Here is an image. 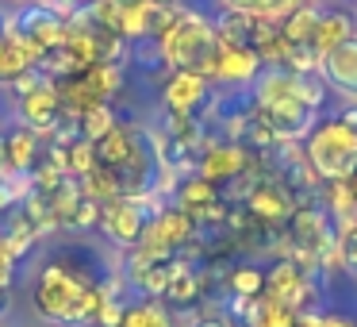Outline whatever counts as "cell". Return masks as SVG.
<instances>
[{
	"instance_id": "cell-4",
	"label": "cell",
	"mask_w": 357,
	"mask_h": 327,
	"mask_svg": "<svg viewBox=\"0 0 357 327\" xmlns=\"http://www.w3.org/2000/svg\"><path fill=\"white\" fill-rule=\"evenodd\" d=\"M165 208V196L150 193V196H116V201L100 204V235L119 250V254H131L142 242L150 219Z\"/></svg>"
},
{
	"instance_id": "cell-14",
	"label": "cell",
	"mask_w": 357,
	"mask_h": 327,
	"mask_svg": "<svg viewBox=\"0 0 357 327\" xmlns=\"http://www.w3.org/2000/svg\"><path fill=\"white\" fill-rule=\"evenodd\" d=\"M354 35H357L354 8L323 4V0H319V20H315V31H311V50L323 58V54H331L334 47H342L346 39H354Z\"/></svg>"
},
{
	"instance_id": "cell-20",
	"label": "cell",
	"mask_w": 357,
	"mask_h": 327,
	"mask_svg": "<svg viewBox=\"0 0 357 327\" xmlns=\"http://www.w3.org/2000/svg\"><path fill=\"white\" fill-rule=\"evenodd\" d=\"M300 0H223V8H234V12H246L254 20H284L288 12L296 8Z\"/></svg>"
},
{
	"instance_id": "cell-10",
	"label": "cell",
	"mask_w": 357,
	"mask_h": 327,
	"mask_svg": "<svg viewBox=\"0 0 357 327\" xmlns=\"http://www.w3.org/2000/svg\"><path fill=\"white\" fill-rule=\"evenodd\" d=\"M211 93H215V85H211L204 73L169 70V73H165V81H162V108L165 112H177V116L204 119V112H208V104H211Z\"/></svg>"
},
{
	"instance_id": "cell-18",
	"label": "cell",
	"mask_w": 357,
	"mask_h": 327,
	"mask_svg": "<svg viewBox=\"0 0 357 327\" xmlns=\"http://www.w3.org/2000/svg\"><path fill=\"white\" fill-rule=\"evenodd\" d=\"M227 296H246V300H257L265 293V270L257 262H234L223 277Z\"/></svg>"
},
{
	"instance_id": "cell-7",
	"label": "cell",
	"mask_w": 357,
	"mask_h": 327,
	"mask_svg": "<svg viewBox=\"0 0 357 327\" xmlns=\"http://www.w3.org/2000/svg\"><path fill=\"white\" fill-rule=\"evenodd\" d=\"M238 204L250 212V219H254V224L269 227V231H280V227L292 219V212H296V196L288 193L284 181L273 177L265 166H261V173L250 181V189L242 193Z\"/></svg>"
},
{
	"instance_id": "cell-22",
	"label": "cell",
	"mask_w": 357,
	"mask_h": 327,
	"mask_svg": "<svg viewBox=\"0 0 357 327\" xmlns=\"http://www.w3.org/2000/svg\"><path fill=\"white\" fill-rule=\"evenodd\" d=\"M62 166H66V173H70V177H85V173L96 166V147H93L89 139H81V135H77V139L66 147Z\"/></svg>"
},
{
	"instance_id": "cell-6",
	"label": "cell",
	"mask_w": 357,
	"mask_h": 327,
	"mask_svg": "<svg viewBox=\"0 0 357 327\" xmlns=\"http://www.w3.org/2000/svg\"><path fill=\"white\" fill-rule=\"evenodd\" d=\"M8 27L35 58L70 39V16H62L47 0H24L16 12H8Z\"/></svg>"
},
{
	"instance_id": "cell-25",
	"label": "cell",
	"mask_w": 357,
	"mask_h": 327,
	"mask_svg": "<svg viewBox=\"0 0 357 327\" xmlns=\"http://www.w3.org/2000/svg\"><path fill=\"white\" fill-rule=\"evenodd\" d=\"M47 4H54V8L62 12V16H73V12H85L89 4H93V0H47Z\"/></svg>"
},
{
	"instance_id": "cell-23",
	"label": "cell",
	"mask_w": 357,
	"mask_h": 327,
	"mask_svg": "<svg viewBox=\"0 0 357 327\" xmlns=\"http://www.w3.org/2000/svg\"><path fill=\"white\" fill-rule=\"evenodd\" d=\"M311 327H357V319H349L346 312H315V319H311Z\"/></svg>"
},
{
	"instance_id": "cell-16",
	"label": "cell",
	"mask_w": 357,
	"mask_h": 327,
	"mask_svg": "<svg viewBox=\"0 0 357 327\" xmlns=\"http://www.w3.org/2000/svg\"><path fill=\"white\" fill-rule=\"evenodd\" d=\"M31 70H35V54L12 35V27H8V35L0 39V89H12Z\"/></svg>"
},
{
	"instance_id": "cell-31",
	"label": "cell",
	"mask_w": 357,
	"mask_h": 327,
	"mask_svg": "<svg viewBox=\"0 0 357 327\" xmlns=\"http://www.w3.org/2000/svg\"><path fill=\"white\" fill-rule=\"evenodd\" d=\"M349 4H357V0H349Z\"/></svg>"
},
{
	"instance_id": "cell-2",
	"label": "cell",
	"mask_w": 357,
	"mask_h": 327,
	"mask_svg": "<svg viewBox=\"0 0 357 327\" xmlns=\"http://www.w3.org/2000/svg\"><path fill=\"white\" fill-rule=\"evenodd\" d=\"M158 54H162L165 70H192V73H204V78L211 81V66H215V58H219L215 24H211L204 12L181 4V8L173 12L169 27L158 35Z\"/></svg>"
},
{
	"instance_id": "cell-26",
	"label": "cell",
	"mask_w": 357,
	"mask_h": 327,
	"mask_svg": "<svg viewBox=\"0 0 357 327\" xmlns=\"http://www.w3.org/2000/svg\"><path fill=\"white\" fill-rule=\"evenodd\" d=\"M188 327H231V324H227L223 316H200V319H192Z\"/></svg>"
},
{
	"instance_id": "cell-28",
	"label": "cell",
	"mask_w": 357,
	"mask_h": 327,
	"mask_svg": "<svg viewBox=\"0 0 357 327\" xmlns=\"http://www.w3.org/2000/svg\"><path fill=\"white\" fill-rule=\"evenodd\" d=\"M4 35H8V12L0 8V39H4Z\"/></svg>"
},
{
	"instance_id": "cell-30",
	"label": "cell",
	"mask_w": 357,
	"mask_h": 327,
	"mask_svg": "<svg viewBox=\"0 0 357 327\" xmlns=\"http://www.w3.org/2000/svg\"><path fill=\"white\" fill-rule=\"evenodd\" d=\"M349 185H354V193H357V170H354V177H349Z\"/></svg>"
},
{
	"instance_id": "cell-11",
	"label": "cell",
	"mask_w": 357,
	"mask_h": 327,
	"mask_svg": "<svg viewBox=\"0 0 357 327\" xmlns=\"http://www.w3.org/2000/svg\"><path fill=\"white\" fill-rule=\"evenodd\" d=\"M254 162H257V158L250 154L242 143H234V139H211L208 147H204L200 162H196V173H200V177H208V181H215V185L223 189V185H234L238 177H246V173L254 170Z\"/></svg>"
},
{
	"instance_id": "cell-12",
	"label": "cell",
	"mask_w": 357,
	"mask_h": 327,
	"mask_svg": "<svg viewBox=\"0 0 357 327\" xmlns=\"http://www.w3.org/2000/svg\"><path fill=\"white\" fill-rule=\"evenodd\" d=\"M0 150H4V173L16 181H27V173L43 158V135H35L27 124H8L0 127Z\"/></svg>"
},
{
	"instance_id": "cell-21",
	"label": "cell",
	"mask_w": 357,
	"mask_h": 327,
	"mask_svg": "<svg viewBox=\"0 0 357 327\" xmlns=\"http://www.w3.org/2000/svg\"><path fill=\"white\" fill-rule=\"evenodd\" d=\"M296 319H300V312L284 308V304L269 300V296H257L250 327H296Z\"/></svg>"
},
{
	"instance_id": "cell-5",
	"label": "cell",
	"mask_w": 357,
	"mask_h": 327,
	"mask_svg": "<svg viewBox=\"0 0 357 327\" xmlns=\"http://www.w3.org/2000/svg\"><path fill=\"white\" fill-rule=\"evenodd\" d=\"M12 101H16V119L27 124L35 135H54L66 124V108H62V93H58L54 81H47L39 70H31L27 78H20L8 89Z\"/></svg>"
},
{
	"instance_id": "cell-29",
	"label": "cell",
	"mask_w": 357,
	"mask_h": 327,
	"mask_svg": "<svg viewBox=\"0 0 357 327\" xmlns=\"http://www.w3.org/2000/svg\"><path fill=\"white\" fill-rule=\"evenodd\" d=\"M150 4H162V8H181V0H150Z\"/></svg>"
},
{
	"instance_id": "cell-1",
	"label": "cell",
	"mask_w": 357,
	"mask_h": 327,
	"mask_svg": "<svg viewBox=\"0 0 357 327\" xmlns=\"http://www.w3.org/2000/svg\"><path fill=\"white\" fill-rule=\"evenodd\" d=\"M31 308L54 327H89L100 312V285L85 281L58 258H47L31 281Z\"/></svg>"
},
{
	"instance_id": "cell-15",
	"label": "cell",
	"mask_w": 357,
	"mask_h": 327,
	"mask_svg": "<svg viewBox=\"0 0 357 327\" xmlns=\"http://www.w3.org/2000/svg\"><path fill=\"white\" fill-rule=\"evenodd\" d=\"M319 73H323L326 89L346 101H357V35L334 47L331 54L319 58Z\"/></svg>"
},
{
	"instance_id": "cell-27",
	"label": "cell",
	"mask_w": 357,
	"mask_h": 327,
	"mask_svg": "<svg viewBox=\"0 0 357 327\" xmlns=\"http://www.w3.org/2000/svg\"><path fill=\"white\" fill-rule=\"evenodd\" d=\"M8 308H12V296L8 289H0V316H8Z\"/></svg>"
},
{
	"instance_id": "cell-19",
	"label": "cell",
	"mask_w": 357,
	"mask_h": 327,
	"mask_svg": "<svg viewBox=\"0 0 357 327\" xmlns=\"http://www.w3.org/2000/svg\"><path fill=\"white\" fill-rule=\"evenodd\" d=\"M116 124H123V119L116 116V104H96V108H89L77 116V131H81V139H89V143L104 139Z\"/></svg>"
},
{
	"instance_id": "cell-17",
	"label": "cell",
	"mask_w": 357,
	"mask_h": 327,
	"mask_svg": "<svg viewBox=\"0 0 357 327\" xmlns=\"http://www.w3.org/2000/svg\"><path fill=\"white\" fill-rule=\"evenodd\" d=\"M119 327H177V316L169 312L165 300H150V296H135L123 308Z\"/></svg>"
},
{
	"instance_id": "cell-3",
	"label": "cell",
	"mask_w": 357,
	"mask_h": 327,
	"mask_svg": "<svg viewBox=\"0 0 357 327\" xmlns=\"http://www.w3.org/2000/svg\"><path fill=\"white\" fill-rule=\"evenodd\" d=\"M303 158L319 181H349L357 170V127H349L342 116H319L303 139Z\"/></svg>"
},
{
	"instance_id": "cell-8",
	"label": "cell",
	"mask_w": 357,
	"mask_h": 327,
	"mask_svg": "<svg viewBox=\"0 0 357 327\" xmlns=\"http://www.w3.org/2000/svg\"><path fill=\"white\" fill-rule=\"evenodd\" d=\"M192 242H196L192 216H185L177 204L165 201V208L150 219L146 235H142V242L135 250H142V254H188Z\"/></svg>"
},
{
	"instance_id": "cell-13",
	"label": "cell",
	"mask_w": 357,
	"mask_h": 327,
	"mask_svg": "<svg viewBox=\"0 0 357 327\" xmlns=\"http://www.w3.org/2000/svg\"><path fill=\"white\" fill-rule=\"evenodd\" d=\"M257 73H261V58L250 47H223L219 43V58L211 66V85L215 89H250Z\"/></svg>"
},
{
	"instance_id": "cell-24",
	"label": "cell",
	"mask_w": 357,
	"mask_h": 327,
	"mask_svg": "<svg viewBox=\"0 0 357 327\" xmlns=\"http://www.w3.org/2000/svg\"><path fill=\"white\" fill-rule=\"evenodd\" d=\"M16 270H20V266L12 262V258L4 254V250H0V289H8V285H12V277H16Z\"/></svg>"
},
{
	"instance_id": "cell-32",
	"label": "cell",
	"mask_w": 357,
	"mask_h": 327,
	"mask_svg": "<svg viewBox=\"0 0 357 327\" xmlns=\"http://www.w3.org/2000/svg\"><path fill=\"white\" fill-rule=\"evenodd\" d=\"M20 4H24V0H20Z\"/></svg>"
},
{
	"instance_id": "cell-9",
	"label": "cell",
	"mask_w": 357,
	"mask_h": 327,
	"mask_svg": "<svg viewBox=\"0 0 357 327\" xmlns=\"http://www.w3.org/2000/svg\"><path fill=\"white\" fill-rule=\"evenodd\" d=\"M257 116L269 124V131L277 135L280 143H303V139H307V131L315 127L319 112L300 96V89H292V93H284V96H277V101L261 104Z\"/></svg>"
}]
</instances>
